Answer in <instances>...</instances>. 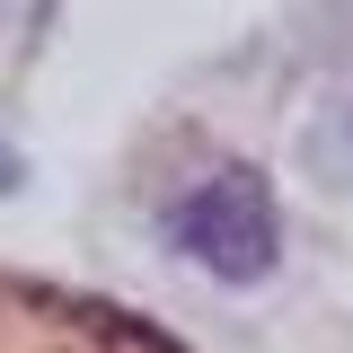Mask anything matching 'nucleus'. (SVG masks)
I'll list each match as a JSON object with an SVG mask.
<instances>
[{
    "instance_id": "f257e3e1",
    "label": "nucleus",
    "mask_w": 353,
    "mask_h": 353,
    "mask_svg": "<svg viewBox=\"0 0 353 353\" xmlns=\"http://www.w3.org/2000/svg\"><path fill=\"white\" fill-rule=\"evenodd\" d=\"M168 239L212 283H265L283 256V221H274V194H265L256 168H221L203 185H185L168 203Z\"/></svg>"
},
{
    "instance_id": "f03ea898",
    "label": "nucleus",
    "mask_w": 353,
    "mask_h": 353,
    "mask_svg": "<svg viewBox=\"0 0 353 353\" xmlns=\"http://www.w3.org/2000/svg\"><path fill=\"white\" fill-rule=\"evenodd\" d=\"M9 185H18V150H0V194H9Z\"/></svg>"
}]
</instances>
